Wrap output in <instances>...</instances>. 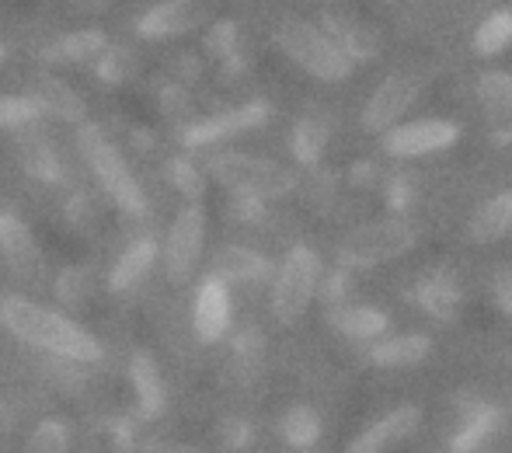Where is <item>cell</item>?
<instances>
[{"label": "cell", "instance_id": "cell-2", "mask_svg": "<svg viewBox=\"0 0 512 453\" xmlns=\"http://www.w3.org/2000/svg\"><path fill=\"white\" fill-rule=\"evenodd\" d=\"M77 143H81L84 161L91 164V171H95L98 185L108 192V199H112L122 213H129V217H143V213H147L143 185L136 182L133 168H129L126 157L119 154V147L105 136V129L95 126V122H81V126H77Z\"/></svg>", "mask_w": 512, "mask_h": 453}, {"label": "cell", "instance_id": "cell-29", "mask_svg": "<svg viewBox=\"0 0 512 453\" xmlns=\"http://www.w3.org/2000/svg\"><path fill=\"white\" fill-rule=\"evenodd\" d=\"M512 46V11H495L474 32V53L478 56H499Z\"/></svg>", "mask_w": 512, "mask_h": 453}, {"label": "cell", "instance_id": "cell-36", "mask_svg": "<svg viewBox=\"0 0 512 453\" xmlns=\"http://www.w3.org/2000/svg\"><path fill=\"white\" fill-rule=\"evenodd\" d=\"M345 293H349V276H345V272H335V276L328 279V290H324V297H328V300H342Z\"/></svg>", "mask_w": 512, "mask_h": 453}, {"label": "cell", "instance_id": "cell-6", "mask_svg": "<svg viewBox=\"0 0 512 453\" xmlns=\"http://www.w3.org/2000/svg\"><path fill=\"white\" fill-rule=\"evenodd\" d=\"M415 244V230L405 220H377L352 230L342 244H338V262L342 269H370V265H384L401 258Z\"/></svg>", "mask_w": 512, "mask_h": 453}, {"label": "cell", "instance_id": "cell-30", "mask_svg": "<svg viewBox=\"0 0 512 453\" xmlns=\"http://www.w3.org/2000/svg\"><path fill=\"white\" fill-rule=\"evenodd\" d=\"M42 105L35 95H0V129H21L42 119Z\"/></svg>", "mask_w": 512, "mask_h": 453}, {"label": "cell", "instance_id": "cell-4", "mask_svg": "<svg viewBox=\"0 0 512 453\" xmlns=\"http://www.w3.org/2000/svg\"><path fill=\"white\" fill-rule=\"evenodd\" d=\"M276 46L283 49L300 70H307L310 77H317V81H345V77L352 74V63L338 53L335 42L304 18L279 21Z\"/></svg>", "mask_w": 512, "mask_h": 453}, {"label": "cell", "instance_id": "cell-17", "mask_svg": "<svg viewBox=\"0 0 512 453\" xmlns=\"http://www.w3.org/2000/svg\"><path fill=\"white\" fill-rule=\"evenodd\" d=\"M108 46V35L102 28H77V32L60 35L56 42H49L42 49L46 63H95Z\"/></svg>", "mask_w": 512, "mask_h": 453}, {"label": "cell", "instance_id": "cell-21", "mask_svg": "<svg viewBox=\"0 0 512 453\" xmlns=\"http://www.w3.org/2000/svg\"><path fill=\"white\" fill-rule=\"evenodd\" d=\"M502 426V412L499 408H488V405H471V412L460 419L457 433L450 440L453 453H474L495 429Z\"/></svg>", "mask_w": 512, "mask_h": 453}, {"label": "cell", "instance_id": "cell-7", "mask_svg": "<svg viewBox=\"0 0 512 453\" xmlns=\"http://www.w3.org/2000/svg\"><path fill=\"white\" fill-rule=\"evenodd\" d=\"M269 115H272V109L265 102L237 105V109L209 115V119H196L192 126H185L182 143L189 150L220 147V143H227V140H237L241 133H251V129L265 126V122H269Z\"/></svg>", "mask_w": 512, "mask_h": 453}, {"label": "cell", "instance_id": "cell-39", "mask_svg": "<svg viewBox=\"0 0 512 453\" xmlns=\"http://www.w3.org/2000/svg\"><path fill=\"white\" fill-rule=\"evenodd\" d=\"M140 453H175V450H168L164 443H143V450Z\"/></svg>", "mask_w": 512, "mask_h": 453}, {"label": "cell", "instance_id": "cell-5", "mask_svg": "<svg viewBox=\"0 0 512 453\" xmlns=\"http://www.w3.org/2000/svg\"><path fill=\"white\" fill-rule=\"evenodd\" d=\"M317 283H321V258L310 248H293L272 279V311L283 325L304 318L317 293Z\"/></svg>", "mask_w": 512, "mask_h": 453}, {"label": "cell", "instance_id": "cell-27", "mask_svg": "<svg viewBox=\"0 0 512 453\" xmlns=\"http://www.w3.org/2000/svg\"><path fill=\"white\" fill-rule=\"evenodd\" d=\"M39 98L42 112L46 115H60V119H84V102L70 84L56 81V77H42L32 91Z\"/></svg>", "mask_w": 512, "mask_h": 453}, {"label": "cell", "instance_id": "cell-15", "mask_svg": "<svg viewBox=\"0 0 512 453\" xmlns=\"http://www.w3.org/2000/svg\"><path fill=\"white\" fill-rule=\"evenodd\" d=\"M129 384H133L136 412L143 419H161L168 412V384H164L161 366H157V359L150 352L136 349L129 356Z\"/></svg>", "mask_w": 512, "mask_h": 453}, {"label": "cell", "instance_id": "cell-8", "mask_svg": "<svg viewBox=\"0 0 512 453\" xmlns=\"http://www.w3.org/2000/svg\"><path fill=\"white\" fill-rule=\"evenodd\" d=\"M203 244H206V210L199 203H189L175 217V224L168 230V241H164V265H168V276L175 283H185L196 272Z\"/></svg>", "mask_w": 512, "mask_h": 453}, {"label": "cell", "instance_id": "cell-33", "mask_svg": "<svg viewBox=\"0 0 512 453\" xmlns=\"http://www.w3.org/2000/svg\"><path fill=\"white\" fill-rule=\"evenodd\" d=\"M171 185H175L189 203H199V196H203V189H206V178H203V171H199V164H192L189 157H178V161H171Z\"/></svg>", "mask_w": 512, "mask_h": 453}, {"label": "cell", "instance_id": "cell-11", "mask_svg": "<svg viewBox=\"0 0 512 453\" xmlns=\"http://www.w3.org/2000/svg\"><path fill=\"white\" fill-rule=\"evenodd\" d=\"M460 136V126L450 119H415L405 126H391L384 133V150L391 157H425L450 150Z\"/></svg>", "mask_w": 512, "mask_h": 453}, {"label": "cell", "instance_id": "cell-37", "mask_svg": "<svg viewBox=\"0 0 512 453\" xmlns=\"http://www.w3.org/2000/svg\"><path fill=\"white\" fill-rule=\"evenodd\" d=\"M408 196H411L408 182H405V178H398V182L391 185V206H394V210H405V206H408Z\"/></svg>", "mask_w": 512, "mask_h": 453}, {"label": "cell", "instance_id": "cell-20", "mask_svg": "<svg viewBox=\"0 0 512 453\" xmlns=\"http://www.w3.org/2000/svg\"><path fill=\"white\" fill-rule=\"evenodd\" d=\"M328 136H331V122L328 115L321 112H310L304 119H297V126H293V136H290V150L293 157H297L300 164H317L324 154V147H328Z\"/></svg>", "mask_w": 512, "mask_h": 453}, {"label": "cell", "instance_id": "cell-28", "mask_svg": "<svg viewBox=\"0 0 512 453\" xmlns=\"http://www.w3.org/2000/svg\"><path fill=\"white\" fill-rule=\"evenodd\" d=\"M283 440L293 450H310L321 440V415L307 405H297L283 415Z\"/></svg>", "mask_w": 512, "mask_h": 453}, {"label": "cell", "instance_id": "cell-23", "mask_svg": "<svg viewBox=\"0 0 512 453\" xmlns=\"http://www.w3.org/2000/svg\"><path fill=\"white\" fill-rule=\"evenodd\" d=\"M478 98H481V105H485L492 126H506V133H509L512 129V74H506V70L481 74Z\"/></svg>", "mask_w": 512, "mask_h": 453}, {"label": "cell", "instance_id": "cell-22", "mask_svg": "<svg viewBox=\"0 0 512 453\" xmlns=\"http://www.w3.org/2000/svg\"><path fill=\"white\" fill-rule=\"evenodd\" d=\"M432 342L429 335L415 332V335H391V339H380L370 349V359L377 366H415L429 356Z\"/></svg>", "mask_w": 512, "mask_h": 453}, {"label": "cell", "instance_id": "cell-1", "mask_svg": "<svg viewBox=\"0 0 512 453\" xmlns=\"http://www.w3.org/2000/svg\"><path fill=\"white\" fill-rule=\"evenodd\" d=\"M0 325L18 342L49 352V356H56V359L98 363V359L105 356L102 342H98L88 328H81L77 321H70L67 314L53 311V307L18 297V293L0 300Z\"/></svg>", "mask_w": 512, "mask_h": 453}, {"label": "cell", "instance_id": "cell-32", "mask_svg": "<svg viewBox=\"0 0 512 453\" xmlns=\"http://www.w3.org/2000/svg\"><path fill=\"white\" fill-rule=\"evenodd\" d=\"M70 447V426L63 419H46L28 436V453H67Z\"/></svg>", "mask_w": 512, "mask_h": 453}, {"label": "cell", "instance_id": "cell-31", "mask_svg": "<svg viewBox=\"0 0 512 453\" xmlns=\"http://www.w3.org/2000/svg\"><path fill=\"white\" fill-rule=\"evenodd\" d=\"M133 70H136V56H133V49H126V46H105L102 56L95 60V74L102 77L105 84L129 81Z\"/></svg>", "mask_w": 512, "mask_h": 453}, {"label": "cell", "instance_id": "cell-26", "mask_svg": "<svg viewBox=\"0 0 512 453\" xmlns=\"http://www.w3.org/2000/svg\"><path fill=\"white\" fill-rule=\"evenodd\" d=\"M331 318H335L338 332L356 342H373L387 332V314L380 307H338Z\"/></svg>", "mask_w": 512, "mask_h": 453}, {"label": "cell", "instance_id": "cell-13", "mask_svg": "<svg viewBox=\"0 0 512 453\" xmlns=\"http://www.w3.org/2000/svg\"><path fill=\"white\" fill-rule=\"evenodd\" d=\"M321 32L335 42L338 53H342L352 67L373 60L380 49V35L373 32L363 18H356V14H349V11H338V7H331V11L321 14Z\"/></svg>", "mask_w": 512, "mask_h": 453}, {"label": "cell", "instance_id": "cell-41", "mask_svg": "<svg viewBox=\"0 0 512 453\" xmlns=\"http://www.w3.org/2000/svg\"><path fill=\"white\" fill-rule=\"evenodd\" d=\"M300 453H310V450H300Z\"/></svg>", "mask_w": 512, "mask_h": 453}, {"label": "cell", "instance_id": "cell-18", "mask_svg": "<svg viewBox=\"0 0 512 453\" xmlns=\"http://www.w3.org/2000/svg\"><path fill=\"white\" fill-rule=\"evenodd\" d=\"M154 262H157V241L154 237H136V241L115 258L112 272H108V286H112L115 293L133 290V286L154 269Z\"/></svg>", "mask_w": 512, "mask_h": 453}, {"label": "cell", "instance_id": "cell-24", "mask_svg": "<svg viewBox=\"0 0 512 453\" xmlns=\"http://www.w3.org/2000/svg\"><path fill=\"white\" fill-rule=\"evenodd\" d=\"M512 230V192H499L492 196L471 220V237L481 244H492L506 237Z\"/></svg>", "mask_w": 512, "mask_h": 453}, {"label": "cell", "instance_id": "cell-25", "mask_svg": "<svg viewBox=\"0 0 512 453\" xmlns=\"http://www.w3.org/2000/svg\"><path fill=\"white\" fill-rule=\"evenodd\" d=\"M415 297H418V304H422L425 311H429L432 318H439V321H450L453 314H457V304H460L457 283H453V276H446V272L425 276L422 283H418Z\"/></svg>", "mask_w": 512, "mask_h": 453}, {"label": "cell", "instance_id": "cell-40", "mask_svg": "<svg viewBox=\"0 0 512 453\" xmlns=\"http://www.w3.org/2000/svg\"><path fill=\"white\" fill-rule=\"evenodd\" d=\"M7 56H11V49H7V42H0V67L7 63Z\"/></svg>", "mask_w": 512, "mask_h": 453}, {"label": "cell", "instance_id": "cell-35", "mask_svg": "<svg viewBox=\"0 0 512 453\" xmlns=\"http://www.w3.org/2000/svg\"><path fill=\"white\" fill-rule=\"evenodd\" d=\"M492 293H495V304H499L502 311H506L509 318H512V269H509V265H502V269L495 272Z\"/></svg>", "mask_w": 512, "mask_h": 453}, {"label": "cell", "instance_id": "cell-34", "mask_svg": "<svg viewBox=\"0 0 512 453\" xmlns=\"http://www.w3.org/2000/svg\"><path fill=\"white\" fill-rule=\"evenodd\" d=\"M206 46H209V53H216V56L234 53V46H237V25L234 21H216L206 35Z\"/></svg>", "mask_w": 512, "mask_h": 453}, {"label": "cell", "instance_id": "cell-12", "mask_svg": "<svg viewBox=\"0 0 512 453\" xmlns=\"http://www.w3.org/2000/svg\"><path fill=\"white\" fill-rule=\"evenodd\" d=\"M230 318H234V300H230V286L220 276H209L199 283L196 300H192V328L203 342H220L230 332Z\"/></svg>", "mask_w": 512, "mask_h": 453}, {"label": "cell", "instance_id": "cell-19", "mask_svg": "<svg viewBox=\"0 0 512 453\" xmlns=\"http://www.w3.org/2000/svg\"><path fill=\"white\" fill-rule=\"evenodd\" d=\"M213 276H220L227 286L234 283H265L272 276V262L265 255L251 248H223L216 255V265H213Z\"/></svg>", "mask_w": 512, "mask_h": 453}, {"label": "cell", "instance_id": "cell-10", "mask_svg": "<svg viewBox=\"0 0 512 453\" xmlns=\"http://www.w3.org/2000/svg\"><path fill=\"white\" fill-rule=\"evenodd\" d=\"M418 91H422V77L411 74V70H398V74L384 77L370 95V102H366L363 126L370 133H387L391 126H398L401 115L415 105Z\"/></svg>", "mask_w": 512, "mask_h": 453}, {"label": "cell", "instance_id": "cell-16", "mask_svg": "<svg viewBox=\"0 0 512 453\" xmlns=\"http://www.w3.org/2000/svg\"><path fill=\"white\" fill-rule=\"evenodd\" d=\"M0 255H4V262L14 272H32L39 265L35 237L18 213H7V210L0 213Z\"/></svg>", "mask_w": 512, "mask_h": 453}, {"label": "cell", "instance_id": "cell-14", "mask_svg": "<svg viewBox=\"0 0 512 453\" xmlns=\"http://www.w3.org/2000/svg\"><path fill=\"white\" fill-rule=\"evenodd\" d=\"M422 422V408L418 405H401L394 412H387L384 419H377L373 426H366L356 440L345 447V453H387L398 447L401 440H408Z\"/></svg>", "mask_w": 512, "mask_h": 453}, {"label": "cell", "instance_id": "cell-9", "mask_svg": "<svg viewBox=\"0 0 512 453\" xmlns=\"http://www.w3.org/2000/svg\"><path fill=\"white\" fill-rule=\"evenodd\" d=\"M206 18H209L206 0H157V4H150L136 18V35L147 42L178 39V35H189L199 25H206Z\"/></svg>", "mask_w": 512, "mask_h": 453}, {"label": "cell", "instance_id": "cell-3", "mask_svg": "<svg viewBox=\"0 0 512 453\" xmlns=\"http://www.w3.org/2000/svg\"><path fill=\"white\" fill-rule=\"evenodd\" d=\"M206 171L220 185H227L230 192H237L241 199H283L293 192L297 175L283 164L269 161V157L255 154H237V150H223L206 161Z\"/></svg>", "mask_w": 512, "mask_h": 453}, {"label": "cell", "instance_id": "cell-38", "mask_svg": "<svg viewBox=\"0 0 512 453\" xmlns=\"http://www.w3.org/2000/svg\"><path fill=\"white\" fill-rule=\"evenodd\" d=\"M77 4H81L84 11H102V7H108L112 0H77Z\"/></svg>", "mask_w": 512, "mask_h": 453}]
</instances>
